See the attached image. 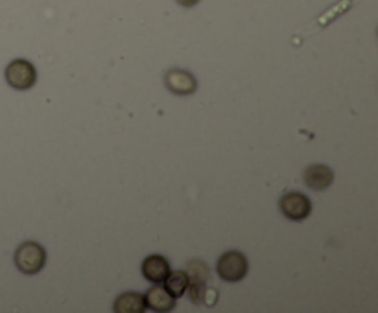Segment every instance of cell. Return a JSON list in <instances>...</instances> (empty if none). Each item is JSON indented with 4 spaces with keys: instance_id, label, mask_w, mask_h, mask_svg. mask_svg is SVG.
<instances>
[{
    "instance_id": "1",
    "label": "cell",
    "mask_w": 378,
    "mask_h": 313,
    "mask_svg": "<svg viewBox=\"0 0 378 313\" xmlns=\"http://www.w3.org/2000/svg\"><path fill=\"white\" fill-rule=\"evenodd\" d=\"M44 262H46V253H44V249L39 243L26 242L17 249L15 264L19 271H22L24 275L39 273L44 267Z\"/></svg>"
},
{
    "instance_id": "2",
    "label": "cell",
    "mask_w": 378,
    "mask_h": 313,
    "mask_svg": "<svg viewBox=\"0 0 378 313\" xmlns=\"http://www.w3.org/2000/svg\"><path fill=\"white\" fill-rule=\"evenodd\" d=\"M6 79L13 88L26 91V88L33 87V83L37 79V72H35L30 61L15 59L11 61L8 68H6Z\"/></svg>"
},
{
    "instance_id": "3",
    "label": "cell",
    "mask_w": 378,
    "mask_h": 313,
    "mask_svg": "<svg viewBox=\"0 0 378 313\" xmlns=\"http://www.w3.org/2000/svg\"><path fill=\"white\" fill-rule=\"evenodd\" d=\"M218 275L227 282H238L247 275V260L238 251L225 253L218 260Z\"/></svg>"
},
{
    "instance_id": "4",
    "label": "cell",
    "mask_w": 378,
    "mask_h": 313,
    "mask_svg": "<svg viewBox=\"0 0 378 313\" xmlns=\"http://www.w3.org/2000/svg\"><path fill=\"white\" fill-rule=\"evenodd\" d=\"M280 210H282V214H285L288 220L301 221L310 216L312 205H310V199H308L305 193L291 192L286 193L285 198L280 199Z\"/></svg>"
},
{
    "instance_id": "5",
    "label": "cell",
    "mask_w": 378,
    "mask_h": 313,
    "mask_svg": "<svg viewBox=\"0 0 378 313\" xmlns=\"http://www.w3.org/2000/svg\"><path fill=\"white\" fill-rule=\"evenodd\" d=\"M165 83L172 93L179 94V96H188L197 88L196 77L192 76L190 72L179 70V68H172L166 72Z\"/></svg>"
},
{
    "instance_id": "6",
    "label": "cell",
    "mask_w": 378,
    "mask_h": 313,
    "mask_svg": "<svg viewBox=\"0 0 378 313\" xmlns=\"http://www.w3.org/2000/svg\"><path fill=\"white\" fill-rule=\"evenodd\" d=\"M170 273V264L165 256L154 254L143 262V275L146 276V281L154 282V284H161L165 282V278Z\"/></svg>"
},
{
    "instance_id": "7",
    "label": "cell",
    "mask_w": 378,
    "mask_h": 313,
    "mask_svg": "<svg viewBox=\"0 0 378 313\" xmlns=\"http://www.w3.org/2000/svg\"><path fill=\"white\" fill-rule=\"evenodd\" d=\"M334 181V173L323 164H314L305 171V182L314 190H325Z\"/></svg>"
},
{
    "instance_id": "8",
    "label": "cell",
    "mask_w": 378,
    "mask_h": 313,
    "mask_svg": "<svg viewBox=\"0 0 378 313\" xmlns=\"http://www.w3.org/2000/svg\"><path fill=\"white\" fill-rule=\"evenodd\" d=\"M146 306L152 308L154 312H170L176 306V297H172L170 293L166 292V287L154 286L146 295Z\"/></svg>"
},
{
    "instance_id": "9",
    "label": "cell",
    "mask_w": 378,
    "mask_h": 313,
    "mask_svg": "<svg viewBox=\"0 0 378 313\" xmlns=\"http://www.w3.org/2000/svg\"><path fill=\"white\" fill-rule=\"evenodd\" d=\"M146 308H148L146 306V298L141 293L133 292L120 295L115 303L116 313H143Z\"/></svg>"
},
{
    "instance_id": "10",
    "label": "cell",
    "mask_w": 378,
    "mask_h": 313,
    "mask_svg": "<svg viewBox=\"0 0 378 313\" xmlns=\"http://www.w3.org/2000/svg\"><path fill=\"white\" fill-rule=\"evenodd\" d=\"M165 287L166 292L170 293L172 297H183L187 293L188 287V276L185 271H174V273H168V276L165 278Z\"/></svg>"
},
{
    "instance_id": "11",
    "label": "cell",
    "mask_w": 378,
    "mask_h": 313,
    "mask_svg": "<svg viewBox=\"0 0 378 313\" xmlns=\"http://www.w3.org/2000/svg\"><path fill=\"white\" fill-rule=\"evenodd\" d=\"M187 276L188 282H207L208 267L203 264L201 260L190 262V264L187 265Z\"/></svg>"
},
{
    "instance_id": "12",
    "label": "cell",
    "mask_w": 378,
    "mask_h": 313,
    "mask_svg": "<svg viewBox=\"0 0 378 313\" xmlns=\"http://www.w3.org/2000/svg\"><path fill=\"white\" fill-rule=\"evenodd\" d=\"M205 290H207L205 282H188L187 292H188V295H190L192 303L201 304L203 295H205Z\"/></svg>"
},
{
    "instance_id": "13",
    "label": "cell",
    "mask_w": 378,
    "mask_h": 313,
    "mask_svg": "<svg viewBox=\"0 0 378 313\" xmlns=\"http://www.w3.org/2000/svg\"><path fill=\"white\" fill-rule=\"evenodd\" d=\"M218 301V292L216 290H205V295H203V304H207V306H214Z\"/></svg>"
},
{
    "instance_id": "14",
    "label": "cell",
    "mask_w": 378,
    "mask_h": 313,
    "mask_svg": "<svg viewBox=\"0 0 378 313\" xmlns=\"http://www.w3.org/2000/svg\"><path fill=\"white\" fill-rule=\"evenodd\" d=\"M177 2H179L183 8H192V6H196L199 0H177Z\"/></svg>"
}]
</instances>
